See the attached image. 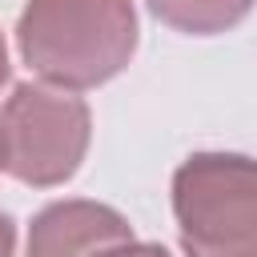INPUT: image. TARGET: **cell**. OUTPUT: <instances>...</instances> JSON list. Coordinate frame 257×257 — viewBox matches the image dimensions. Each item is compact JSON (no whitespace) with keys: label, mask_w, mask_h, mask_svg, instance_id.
<instances>
[{"label":"cell","mask_w":257,"mask_h":257,"mask_svg":"<svg viewBox=\"0 0 257 257\" xmlns=\"http://www.w3.org/2000/svg\"><path fill=\"white\" fill-rule=\"evenodd\" d=\"M8 80V52H4V40H0V84Z\"/></svg>","instance_id":"52a82bcc"},{"label":"cell","mask_w":257,"mask_h":257,"mask_svg":"<svg viewBox=\"0 0 257 257\" xmlns=\"http://www.w3.org/2000/svg\"><path fill=\"white\" fill-rule=\"evenodd\" d=\"M16 249V229H12V217L0 213V257H12Z\"/></svg>","instance_id":"8992f818"},{"label":"cell","mask_w":257,"mask_h":257,"mask_svg":"<svg viewBox=\"0 0 257 257\" xmlns=\"http://www.w3.org/2000/svg\"><path fill=\"white\" fill-rule=\"evenodd\" d=\"M28 257H169V249L137 241L128 221L96 201H56L28 233Z\"/></svg>","instance_id":"277c9868"},{"label":"cell","mask_w":257,"mask_h":257,"mask_svg":"<svg viewBox=\"0 0 257 257\" xmlns=\"http://www.w3.org/2000/svg\"><path fill=\"white\" fill-rule=\"evenodd\" d=\"M16 40L52 88H92L128 64L137 12L133 0H28Z\"/></svg>","instance_id":"6da1fadb"},{"label":"cell","mask_w":257,"mask_h":257,"mask_svg":"<svg viewBox=\"0 0 257 257\" xmlns=\"http://www.w3.org/2000/svg\"><path fill=\"white\" fill-rule=\"evenodd\" d=\"M189 257H257V185L245 153H193L173 177Z\"/></svg>","instance_id":"7a4b0ae2"},{"label":"cell","mask_w":257,"mask_h":257,"mask_svg":"<svg viewBox=\"0 0 257 257\" xmlns=\"http://www.w3.org/2000/svg\"><path fill=\"white\" fill-rule=\"evenodd\" d=\"M88 104L68 88L16 84L0 108V169L24 185H64L88 149Z\"/></svg>","instance_id":"3957f363"},{"label":"cell","mask_w":257,"mask_h":257,"mask_svg":"<svg viewBox=\"0 0 257 257\" xmlns=\"http://www.w3.org/2000/svg\"><path fill=\"white\" fill-rule=\"evenodd\" d=\"M153 16L165 20L177 32L189 36H213L241 24L253 8V0H149Z\"/></svg>","instance_id":"5b68a950"}]
</instances>
